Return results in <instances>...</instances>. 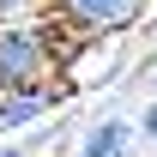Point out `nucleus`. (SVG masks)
Masks as SVG:
<instances>
[{"mask_svg":"<svg viewBox=\"0 0 157 157\" xmlns=\"http://www.w3.org/2000/svg\"><path fill=\"white\" fill-rule=\"evenodd\" d=\"M0 157H24V151H12V145H6V151H0Z\"/></svg>","mask_w":157,"mask_h":157,"instance_id":"nucleus-7","label":"nucleus"},{"mask_svg":"<svg viewBox=\"0 0 157 157\" xmlns=\"http://www.w3.org/2000/svg\"><path fill=\"white\" fill-rule=\"evenodd\" d=\"M55 67V42L48 30H30V24H0V91L12 85H36Z\"/></svg>","mask_w":157,"mask_h":157,"instance_id":"nucleus-1","label":"nucleus"},{"mask_svg":"<svg viewBox=\"0 0 157 157\" xmlns=\"http://www.w3.org/2000/svg\"><path fill=\"white\" fill-rule=\"evenodd\" d=\"M55 12L73 36H121L145 18V0H55Z\"/></svg>","mask_w":157,"mask_h":157,"instance_id":"nucleus-2","label":"nucleus"},{"mask_svg":"<svg viewBox=\"0 0 157 157\" xmlns=\"http://www.w3.org/2000/svg\"><path fill=\"white\" fill-rule=\"evenodd\" d=\"M127 145H133V127L121 115H103L85 127V139H78V157H127Z\"/></svg>","mask_w":157,"mask_h":157,"instance_id":"nucleus-4","label":"nucleus"},{"mask_svg":"<svg viewBox=\"0 0 157 157\" xmlns=\"http://www.w3.org/2000/svg\"><path fill=\"white\" fill-rule=\"evenodd\" d=\"M139 133H145V139H151V145H157V103H151V109H145V115H139Z\"/></svg>","mask_w":157,"mask_h":157,"instance_id":"nucleus-5","label":"nucleus"},{"mask_svg":"<svg viewBox=\"0 0 157 157\" xmlns=\"http://www.w3.org/2000/svg\"><path fill=\"white\" fill-rule=\"evenodd\" d=\"M24 6H30V0H0V24H6V18H18Z\"/></svg>","mask_w":157,"mask_h":157,"instance_id":"nucleus-6","label":"nucleus"},{"mask_svg":"<svg viewBox=\"0 0 157 157\" xmlns=\"http://www.w3.org/2000/svg\"><path fill=\"white\" fill-rule=\"evenodd\" d=\"M48 103H55V91L48 85H12V91H0V133H18V127H30V121L48 115Z\"/></svg>","mask_w":157,"mask_h":157,"instance_id":"nucleus-3","label":"nucleus"}]
</instances>
